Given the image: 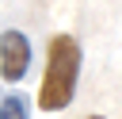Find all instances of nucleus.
<instances>
[{
  "label": "nucleus",
  "instance_id": "obj_1",
  "mask_svg": "<svg viewBox=\"0 0 122 119\" xmlns=\"http://www.w3.org/2000/svg\"><path fill=\"white\" fill-rule=\"evenodd\" d=\"M80 42L72 35H53L46 46V73L38 84V107L42 111H65L80 84Z\"/></svg>",
  "mask_w": 122,
  "mask_h": 119
},
{
  "label": "nucleus",
  "instance_id": "obj_2",
  "mask_svg": "<svg viewBox=\"0 0 122 119\" xmlns=\"http://www.w3.org/2000/svg\"><path fill=\"white\" fill-rule=\"evenodd\" d=\"M27 69H30V38L15 27L0 31V77L15 84L27 77Z\"/></svg>",
  "mask_w": 122,
  "mask_h": 119
},
{
  "label": "nucleus",
  "instance_id": "obj_3",
  "mask_svg": "<svg viewBox=\"0 0 122 119\" xmlns=\"http://www.w3.org/2000/svg\"><path fill=\"white\" fill-rule=\"evenodd\" d=\"M0 119H30V104H27V96L8 92V96L0 100Z\"/></svg>",
  "mask_w": 122,
  "mask_h": 119
},
{
  "label": "nucleus",
  "instance_id": "obj_4",
  "mask_svg": "<svg viewBox=\"0 0 122 119\" xmlns=\"http://www.w3.org/2000/svg\"><path fill=\"white\" fill-rule=\"evenodd\" d=\"M88 119H103V115H88Z\"/></svg>",
  "mask_w": 122,
  "mask_h": 119
}]
</instances>
